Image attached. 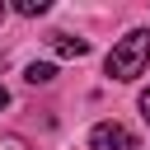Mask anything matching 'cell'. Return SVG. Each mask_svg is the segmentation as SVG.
Wrapping results in <instances>:
<instances>
[{"label":"cell","instance_id":"cell-1","mask_svg":"<svg viewBox=\"0 0 150 150\" xmlns=\"http://www.w3.org/2000/svg\"><path fill=\"white\" fill-rule=\"evenodd\" d=\"M145 61H150V33H145V28H131V33L108 52L103 66H108L112 80H136V75L145 70Z\"/></svg>","mask_w":150,"mask_h":150},{"label":"cell","instance_id":"cell-2","mask_svg":"<svg viewBox=\"0 0 150 150\" xmlns=\"http://www.w3.org/2000/svg\"><path fill=\"white\" fill-rule=\"evenodd\" d=\"M89 150H141V145H136V136L122 122H98L89 131Z\"/></svg>","mask_w":150,"mask_h":150},{"label":"cell","instance_id":"cell-3","mask_svg":"<svg viewBox=\"0 0 150 150\" xmlns=\"http://www.w3.org/2000/svg\"><path fill=\"white\" fill-rule=\"evenodd\" d=\"M52 52H56V56H84L89 42H84V38H70V33H52Z\"/></svg>","mask_w":150,"mask_h":150},{"label":"cell","instance_id":"cell-4","mask_svg":"<svg viewBox=\"0 0 150 150\" xmlns=\"http://www.w3.org/2000/svg\"><path fill=\"white\" fill-rule=\"evenodd\" d=\"M52 80H56V66H47V61L28 66V84H52Z\"/></svg>","mask_w":150,"mask_h":150},{"label":"cell","instance_id":"cell-5","mask_svg":"<svg viewBox=\"0 0 150 150\" xmlns=\"http://www.w3.org/2000/svg\"><path fill=\"white\" fill-rule=\"evenodd\" d=\"M14 9H19V14H28V19H33V14H47V0H19V5H14Z\"/></svg>","mask_w":150,"mask_h":150},{"label":"cell","instance_id":"cell-6","mask_svg":"<svg viewBox=\"0 0 150 150\" xmlns=\"http://www.w3.org/2000/svg\"><path fill=\"white\" fill-rule=\"evenodd\" d=\"M0 150H28L23 136H0Z\"/></svg>","mask_w":150,"mask_h":150},{"label":"cell","instance_id":"cell-7","mask_svg":"<svg viewBox=\"0 0 150 150\" xmlns=\"http://www.w3.org/2000/svg\"><path fill=\"white\" fill-rule=\"evenodd\" d=\"M141 117H145V127H150V89L141 94Z\"/></svg>","mask_w":150,"mask_h":150},{"label":"cell","instance_id":"cell-8","mask_svg":"<svg viewBox=\"0 0 150 150\" xmlns=\"http://www.w3.org/2000/svg\"><path fill=\"white\" fill-rule=\"evenodd\" d=\"M0 108H9V89L5 84H0Z\"/></svg>","mask_w":150,"mask_h":150},{"label":"cell","instance_id":"cell-9","mask_svg":"<svg viewBox=\"0 0 150 150\" xmlns=\"http://www.w3.org/2000/svg\"><path fill=\"white\" fill-rule=\"evenodd\" d=\"M0 19H5V5H0Z\"/></svg>","mask_w":150,"mask_h":150}]
</instances>
